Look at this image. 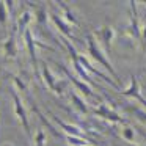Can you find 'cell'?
I'll return each instance as SVG.
<instances>
[{
	"mask_svg": "<svg viewBox=\"0 0 146 146\" xmlns=\"http://www.w3.org/2000/svg\"><path fill=\"white\" fill-rule=\"evenodd\" d=\"M86 41H88V54L91 55L93 58H94L96 61H98L99 64H101L102 68H104L107 72H110V76L113 77V82H116L118 85H119V76H118L116 72H115V69H113V66H111V63L107 60V55H104L102 54V50L99 49V46H98V42H96V39H94V36H93V33H88L86 35ZM121 86V85H119Z\"/></svg>",
	"mask_w": 146,
	"mask_h": 146,
	"instance_id": "6da1fadb",
	"label": "cell"
},
{
	"mask_svg": "<svg viewBox=\"0 0 146 146\" xmlns=\"http://www.w3.org/2000/svg\"><path fill=\"white\" fill-rule=\"evenodd\" d=\"M11 98H13V102H14V111H16L17 118L21 119V123H22L24 126V130H25L27 137L29 138H32V130H30V123H29V118H27V111H25V107H24V102L22 99L19 98V94H17L14 90H11Z\"/></svg>",
	"mask_w": 146,
	"mask_h": 146,
	"instance_id": "7a4b0ae2",
	"label": "cell"
},
{
	"mask_svg": "<svg viewBox=\"0 0 146 146\" xmlns=\"http://www.w3.org/2000/svg\"><path fill=\"white\" fill-rule=\"evenodd\" d=\"M63 42H64V46L68 47V50H69V54H71V60H72V64H74V69H76V72L80 76V79H82V80H85L86 83H91V79L86 76V71L83 69L82 63H80V60H79V54H77L76 49L72 47V44H71L68 39H63Z\"/></svg>",
	"mask_w": 146,
	"mask_h": 146,
	"instance_id": "3957f363",
	"label": "cell"
},
{
	"mask_svg": "<svg viewBox=\"0 0 146 146\" xmlns=\"http://www.w3.org/2000/svg\"><path fill=\"white\" fill-rule=\"evenodd\" d=\"M94 115L99 116V118H104V119L110 121V123H123V124H126V121H124L115 110L108 108L107 104H99V107L94 108Z\"/></svg>",
	"mask_w": 146,
	"mask_h": 146,
	"instance_id": "277c9868",
	"label": "cell"
},
{
	"mask_svg": "<svg viewBox=\"0 0 146 146\" xmlns=\"http://www.w3.org/2000/svg\"><path fill=\"white\" fill-rule=\"evenodd\" d=\"M24 41H25V46H27V49H29L32 63H33V66H35V74L38 77H41V74H39V68H38V55H36V52H35V46H38V41L33 39V35H32V32H30L29 29H27L25 35H24Z\"/></svg>",
	"mask_w": 146,
	"mask_h": 146,
	"instance_id": "5b68a950",
	"label": "cell"
},
{
	"mask_svg": "<svg viewBox=\"0 0 146 146\" xmlns=\"http://www.w3.org/2000/svg\"><path fill=\"white\" fill-rule=\"evenodd\" d=\"M121 93H123L124 96H129V98H135L137 101H138L140 104L146 108V99L143 98L141 93H140V83H138V79H137L135 76H130V85H129V88L121 90Z\"/></svg>",
	"mask_w": 146,
	"mask_h": 146,
	"instance_id": "8992f818",
	"label": "cell"
},
{
	"mask_svg": "<svg viewBox=\"0 0 146 146\" xmlns=\"http://www.w3.org/2000/svg\"><path fill=\"white\" fill-rule=\"evenodd\" d=\"M50 118H52V119H54L55 123H57L58 126H60L61 129H63V130H64V132H66L69 137H77V138H85V140H90L88 137H86L85 133H83V132H82V130H80L77 126H72V124L64 123V121H61L58 116H55L54 113H50ZM90 141H93V140H90Z\"/></svg>",
	"mask_w": 146,
	"mask_h": 146,
	"instance_id": "52a82bcc",
	"label": "cell"
},
{
	"mask_svg": "<svg viewBox=\"0 0 146 146\" xmlns=\"http://www.w3.org/2000/svg\"><path fill=\"white\" fill-rule=\"evenodd\" d=\"M96 35H98L99 41L102 42V46L105 47V54L110 55V54H111V39H113V35H115L113 29L105 25V27H102V29L99 30Z\"/></svg>",
	"mask_w": 146,
	"mask_h": 146,
	"instance_id": "ba28073f",
	"label": "cell"
},
{
	"mask_svg": "<svg viewBox=\"0 0 146 146\" xmlns=\"http://www.w3.org/2000/svg\"><path fill=\"white\" fill-rule=\"evenodd\" d=\"M41 72H42V79H44L46 83H47V88L50 90V91H54V93H61V86H58L57 79H55L54 74L50 72V69H49V66H47L46 61H41Z\"/></svg>",
	"mask_w": 146,
	"mask_h": 146,
	"instance_id": "9c48e42d",
	"label": "cell"
},
{
	"mask_svg": "<svg viewBox=\"0 0 146 146\" xmlns=\"http://www.w3.org/2000/svg\"><path fill=\"white\" fill-rule=\"evenodd\" d=\"M130 5V35L140 41L141 39V30L138 27V13H137V3L133 0L129 2Z\"/></svg>",
	"mask_w": 146,
	"mask_h": 146,
	"instance_id": "30bf717a",
	"label": "cell"
},
{
	"mask_svg": "<svg viewBox=\"0 0 146 146\" xmlns=\"http://www.w3.org/2000/svg\"><path fill=\"white\" fill-rule=\"evenodd\" d=\"M55 63H57L58 66L61 68V71H63V72L66 74V77H68V79L71 80V83H72V85H76V88H77V90H80V91H82V93H83V94H85V96H93V91H91V88H90V86L86 85L85 82H80V80L77 79V77H74L72 74H71L69 71H68L66 68L63 66V64H60V63H58V61H55Z\"/></svg>",
	"mask_w": 146,
	"mask_h": 146,
	"instance_id": "8fae6325",
	"label": "cell"
},
{
	"mask_svg": "<svg viewBox=\"0 0 146 146\" xmlns=\"http://www.w3.org/2000/svg\"><path fill=\"white\" fill-rule=\"evenodd\" d=\"M16 33H17V30H16V27H14V29L11 30V33H10V38H8L7 41H5V44H3V50H5V55H7V57H13V58L17 57Z\"/></svg>",
	"mask_w": 146,
	"mask_h": 146,
	"instance_id": "7c38bea8",
	"label": "cell"
},
{
	"mask_svg": "<svg viewBox=\"0 0 146 146\" xmlns=\"http://www.w3.org/2000/svg\"><path fill=\"white\" fill-rule=\"evenodd\" d=\"M50 17H52V21H54V24L57 25V29L60 30V32L63 33V35L66 36L68 39H72V41H79V39H77L76 36H74L72 33H71V30H69V25H68V24L64 22V21L61 19L60 16H57L55 13H52V14H50Z\"/></svg>",
	"mask_w": 146,
	"mask_h": 146,
	"instance_id": "4fadbf2b",
	"label": "cell"
},
{
	"mask_svg": "<svg viewBox=\"0 0 146 146\" xmlns=\"http://www.w3.org/2000/svg\"><path fill=\"white\" fill-rule=\"evenodd\" d=\"M32 21V14L29 13V11H25V13L21 16V19L17 21V27H16V30H17V33H19V38H22L24 35H25V32H27V25H29V22Z\"/></svg>",
	"mask_w": 146,
	"mask_h": 146,
	"instance_id": "5bb4252c",
	"label": "cell"
},
{
	"mask_svg": "<svg viewBox=\"0 0 146 146\" xmlns=\"http://www.w3.org/2000/svg\"><path fill=\"white\" fill-rule=\"evenodd\" d=\"M71 99H72V102H74V105H76L77 108H79L82 113H90V108H88V104H86L83 99H80L79 96H77V93L76 91H71Z\"/></svg>",
	"mask_w": 146,
	"mask_h": 146,
	"instance_id": "9a60e30c",
	"label": "cell"
},
{
	"mask_svg": "<svg viewBox=\"0 0 146 146\" xmlns=\"http://www.w3.org/2000/svg\"><path fill=\"white\" fill-rule=\"evenodd\" d=\"M61 7V10H63V13H64V17H66V22L68 24H74V25H79V21H77V17L72 14V11L69 10V7H68L64 2H60L58 3Z\"/></svg>",
	"mask_w": 146,
	"mask_h": 146,
	"instance_id": "2e32d148",
	"label": "cell"
},
{
	"mask_svg": "<svg viewBox=\"0 0 146 146\" xmlns=\"http://www.w3.org/2000/svg\"><path fill=\"white\" fill-rule=\"evenodd\" d=\"M33 146H46V133L42 127H39L36 132V137L33 138Z\"/></svg>",
	"mask_w": 146,
	"mask_h": 146,
	"instance_id": "e0dca14e",
	"label": "cell"
},
{
	"mask_svg": "<svg viewBox=\"0 0 146 146\" xmlns=\"http://www.w3.org/2000/svg\"><path fill=\"white\" fill-rule=\"evenodd\" d=\"M7 21H8V14H7V2H0V25L7 29Z\"/></svg>",
	"mask_w": 146,
	"mask_h": 146,
	"instance_id": "ac0fdd59",
	"label": "cell"
},
{
	"mask_svg": "<svg viewBox=\"0 0 146 146\" xmlns=\"http://www.w3.org/2000/svg\"><path fill=\"white\" fill-rule=\"evenodd\" d=\"M127 110H129L130 113H135L141 121H146V111L140 110V108H137V107H127Z\"/></svg>",
	"mask_w": 146,
	"mask_h": 146,
	"instance_id": "d6986e66",
	"label": "cell"
},
{
	"mask_svg": "<svg viewBox=\"0 0 146 146\" xmlns=\"http://www.w3.org/2000/svg\"><path fill=\"white\" fill-rule=\"evenodd\" d=\"M123 137L127 140V141H132V140L135 138V133H133V130L130 129L129 126H126V127L123 129Z\"/></svg>",
	"mask_w": 146,
	"mask_h": 146,
	"instance_id": "ffe728a7",
	"label": "cell"
},
{
	"mask_svg": "<svg viewBox=\"0 0 146 146\" xmlns=\"http://www.w3.org/2000/svg\"><path fill=\"white\" fill-rule=\"evenodd\" d=\"M33 110H35V111H36V113H38V116H39V118H41V121H42V123H44V124H46V126H47V127H49V130H50V132H52V133H54V135H57V137H58V135H60V133H58V132H57V130H55V129H54V127H52V126H49V123H47V119H46V118H44V116H42V115H41V111H39V110H38V108H36V107H33Z\"/></svg>",
	"mask_w": 146,
	"mask_h": 146,
	"instance_id": "44dd1931",
	"label": "cell"
},
{
	"mask_svg": "<svg viewBox=\"0 0 146 146\" xmlns=\"http://www.w3.org/2000/svg\"><path fill=\"white\" fill-rule=\"evenodd\" d=\"M13 80H14V83H16V86L21 90L22 93H27V88H25V83L22 82V80L19 79V77H16V76H13Z\"/></svg>",
	"mask_w": 146,
	"mask_h": 146,
	"instance_id": "7402d4cb",
	"label": "cell"
},
{
	"mask_svg": "<svg viewBox=\"0 0 146 146\" xmlns=\"http://www.w3.org/2000/svg\"><path fill=\"white\" fill-rule=\"evenodd\" d=\"M140 42L143 44V47H145V50H146V24L141 30V39H140Z\"/></svg>",
	"mask_w": 146,
	"mask_h": 146,
	"instance_id": "603a6c76",
	"label": "cell"
},
{
	"mask_svg": "<svg viewBox=\"0 0 146 146\" xmlns=\"http://www.w3.org/2000/svg\"><path fill=\"white\" fill-rule=\"evenodd\" d=\"M127 146H135V145H132V143H127Z\"/></svg>",
	"mask_w": 146,
	"mask_h": 146,
	"instance_id": "cb8c5ba5",
	"label": "cell"
},
{
	"mask_svg": "<svg viewBox=\"0 0 146 146\" xmlns=\"http://www.w3.org/2000/svg\"><path fill=\"white\" fill-rule=\"evenodd\" d=\"M141 133H143V135H145V137H146V132H145V130H143V132H141Z\"/></svg>",
	"mask_w": 146,
	"mask_h": 146,
	"instance_id": "d4e9b609",
	"label": "cell"
},
{
	"mask_svg": "<svg viewBox=\"0 0 146 146\" xmlns=\"http://www.w3.org/2000/svg\"><path fill=\"white\" fill-rule=\"evenodd\" d=\"M145 72H146V71H145Z\"/></svg>",
	"mask_w": 146,
	"mask_h": 146,
	"instance_id": "484cf974",
	"label": "cell"
}]
</instances>
